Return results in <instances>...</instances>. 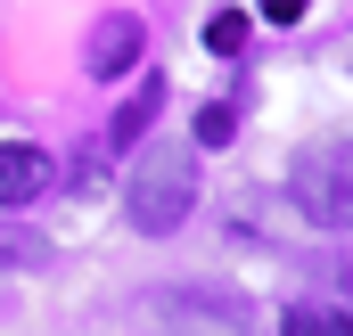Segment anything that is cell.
Returning <instances> with one entry per match:
<instances>
[{
    "label": "cell",
    "instance_id": "obj_2",
    "mask_svg": "<svg viewBox=\"0 0 353 336\" xmlns=\"http://www.w3.org/2000/svg\"><path fill=\"white\" fill-rule=\"evenodd\" d=\"M288 197H296V213L321 222V230L353 222V140H312V148L288 165Z\"/></svg>",
    "mask_w": 353,
    "mask_h": 336
},
{
    "label": "cell",
    "instance_id": "obj_3",
    "mask_svg": "<svg viewBox=\"0 0 353 336\" xmlns=\"http://www.w3.org/2000/svg\"><path fill=\"white\" fill-rule=\"evenodd\" d=\"M99 83H115V74H132L140 66V17H99L90 25V58H83Z\"/></svg>",
    "mask_w": 353,
    "mask_h": 336
},
{
    "label": "cell",
    "instance_id": "obj_1",
    "mask_svg": "<svg viewBox=\"0 0 353 336\" xmlns=\"http://www.w3.org/2000/svg\"><path fill=\"white\" fill-rule=\"evenodd\" d=\"M189 205H197V165H189V148H148L132 180H123V213H132V230H148V238H165L189 222Z\"/></svg>",
    "mask_w": 353,
    "mask_h": 336
},
{
    "label": "cell",
    "instance_id": "obj_7",
    "mask_svg": "<svg viewBox=\"0 0 353 336\" xmlns=\"http://www.w3.org/2000/svg\"><path fill=\"white\" fill-rule=\"evenodd\" d=\"M41 238H33V230H17V222H0V271H33V262H41Z\"/></svg>",
    "mask_w": 353,
    "mask_h": 336
},
{
    "label": "cell",
    "instance_id": "obj_9",
    "mask_svg": "<svg viewBox=\"0 0 353 336\" xmlns=\"http://www.w3.org/2000/svg\"><path fill=\"white\" fill-rule=\"evenodd\" d=\"M230 132H239V115H230V107H205V115H197V148H222Z\"/></svg>",
    "mask_w": 353,
    "mask_h": 336
},
{
    "label": "cell",
    "instance_id": "obj_5",
    "mask_svg": "<svg viewBox=\"0 0 353 336\" xmlns=\"http://www.w3.org/2000/svg\"><path fill=\"white\" fill-rule=\"evenodd\" d=\"M157 107H165V83H140L132 98H123V115L107 123V148H132V140H140V132L157 123Z\"/></svg>",
    "mask_w": 353,
    "mask_h": 336
},
{
    "label": "cell",
    "instance_id": "obj_10",
    "mask_svg": "<svg viewBox=\"0 0 353 336\" xmlns=\"http://www.w3.org/2000/svg\"><path fill=\"white\" fill-rule=\"evenodd\" d=\"M263 17H271V25H296V17H304V0H263Z\"/></svg>",
    "mask_w": 353,
    "mask_h": 336
},
{
    "label": "cell",
    "instance_id": "obj_8",
    "mask_svg": "<svg viewBox=\"0 0 353 336\" xmlns=\"http://www.w3.org/2000/svg\"><path fill=\"white\" fill-rule=\"evenodd\" d=\"M239 41H247V17H239V8H214V17H205V50H214V58H230Z\"/></svg>",
    "mask_w": 353,
    "mask_h": 336
},
{
    "label": "cell",
    "instance_id": "obj_4",
    "mask_svg": "<svg viewBox=\"0 0 353 336\" xmlns=\"http://www.w3.org/2000/svg\"><path fill=\"white\" fill-rule=\"evenodd\" d=\"M41 189H50V156L25 148V140H8L0 148V205H33Z\"/></svg>",
    "mask_w": 353,
    "mask_h": 336
},
{
    "label": "cell",
    "instance_id": "obj_6",
    "mask_svg": "<svg viewBox=\"0 0 353 336\" xmlns=\"http://www.w3.org/2000/svg\"><path fill=\"white\" fill-rule=\"evenodd\" d=\"M279 336H353V312H329V304H296Z\"/></svg>",
    "mask_w": 353,
    "mask_h": 336
}]
</instances>
